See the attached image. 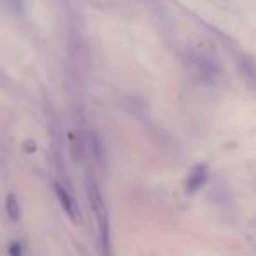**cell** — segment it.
<instances>
[{"mask_svg": "<svg viewBox=\"0 0 256 256\" xmlns=\"http://www.w3.org/2000/svg\"><path fill=\"white\" fill-rule=\"evenodd\" d=\"M88 195L90 202H92L93 212H95L96 220H98L100 226V240H102V249L104 254L107 256V249H109V220H107V210L104 206V200L100 196V192L93 182H88Z\"/></svg>", "mask_w": 256, "mask_h": 256, "instance_id": "cell-1", "label": "cell"}, {"mask_svg": "<svg viewBox=\"0 0 256 256\" xmlns=\"http://www.w3.org/2000/svg\"><path fill=\"white\" fill-rule=\"evenodd\" d=\"M54 193H56L62 209L67 212V216L70 218L72 221H78V207H76V202L70 196V193H68L60 182H54Z\"/></svg>", "mask_w": 256, "mask_h": 256, "instance_id": "cell-2", "label": "cell"}, {"mask_svg": "<svg viewBox=\"0 0 256 256\" xmlns=\"http://www.w3.org/2000/svg\"><path fill=\"white\" fill-rule=\"evenodd\" d=\"M206 181H207V167L206 165H196V167L192 170V174L188 176V181H186V192L188 193L198 192Z\"/></svg>", "mask_w": 256, "mask_h": 256, "instance_id": "cell-3", "label": "cell"}, {"mask_svg": "<svg viewBox=\"0 0 256 256\" xmlns=\"http://www.w3.org/2000/svg\"><path fill=\"white\" fill-rule=\"evenodd\" d=\"M6 207H8V214L12 221H20L22 218V209H20V204H18V198H16L14 193H9L8 195V200H6Z\"/></svg>", "mask_w": 256, "mask_h": 256, "instance_id": "cell-4", "label": "cell"}, {"mask_svg": "<svg viewBox=\"0 0 256 256\" xmlns=\"http://www.w3.org/2000/svg\"><path fill=\"white\" fill-rule=\"evenodd\" d=\"M9 254L11 256H23V248L20 242H11L9 246Z\"/></svg>", "mask_w": 256, "mask_h": 256, "instance_id": "cell-5", "label": "cell"}]
</instances>
